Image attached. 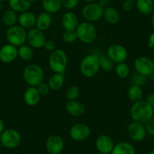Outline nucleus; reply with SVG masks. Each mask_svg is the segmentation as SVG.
<instances>
[{
  "instance_id": "obj_1",
  "label": "nucleus",
  "mask_w": 154,
  "mask_h": 154,
  "mask_svg": "<svg viewBox=\"0 0 154 154\" xmlns=\"http://www.w3.org/2000/svg\"><path fill=\"white\" fill-rule=\"evenodd\" d=\"M153 108L143 100L133 103L130 109V115L133 121L144 125L153 117Z\"/></svg>"
},
{
  "instance_id": "obj_2",
  "label": "nucleus",
  "mask_w": 154,
  "mask_h": 154,
  "mask_svg": "<svg viewBox=\"0 0 154 154\" xmlns=\"http://www.w3.org/2000/svg\"><path fill=\"white\" fill-rule=\"evenodd\" d=\"M99 56L95 54H90L81 60L79 70L81 74L86 78H91L98 72L100 69Z\"/></svg>"
},
{
  "instance_id": "obj_3",
  "label": "nucleus",
  "mask_w": 154,
  "mask_h": 154,
  "mask_svg": "<svg viewBox=\"0 0 154 154\" xmlns=\"http://www.w3.org/2000/svg\"><path fill=\"white\" fill-rule=\"evenodd\" d=\"M44 71L39 65L32 63L24 68L23 71V77L25 82L29 86L35 87L43 82Z\"/></svg>"
},
{
  "instance_id": "obj_4",
  "label": "nucleus",
  "mask_w": 154,
  "mask_h": 154,
  "mask_svg": "<svg viewBox=\"0 0 154 154\" xmlns=\"http://www.w3.org/2000/svg\"><path fill=\"white\" fill-rule=\"evenodd\" d=\"M77 38L81 42L85 44H91L95 41L97 38V29L94 23L88 21L79 23L75 29Z\"/></svg>"
},
{
  "instance_id": "obj_5",
  "label": "nucleus",
  "mask_w": 154,
  "mask_h": 154,
  "mask_svg": "<svg viewBox=\"0 0 154 154\" xmlns=\"http://www.w3.org/2000/svg\"><path fill=\"white\" fill-rule=\"evenodd\" d=\"M68 57L62 49H56L51 53L48 65L51 70L56 73H63L67 67Z\"/></svg>"
},
{
  "instance_id": "obj_6",
  "label": "nucleus",
  "mask_w": 154,
  "mask_h": 154,
  "mask_svg": "<svg viewBox=\"0 0 154 154\" xmlns=\"http://www.w3.org/2000/svg\"><path fill=\"white\" fill-rule=\"evenodd\" d=\"M26 30L20 25H14L8 27L6 32V38L8 43L17 48L24 45L26 41Z\"/></svg>"
},
{
  "instance_id": "obj_7",
  "label": "nucleus",
  "mask_w": 154,
  "mask_h": 154,
  "mask_svg": "<svg viewBox=\"0 0 154 154\" xmlns=\"http://www.w3.org/2000/svg\"><path fill=\"white\" fill-rule=\"evenodd\" d=\"M21 135L14 128H7L0 134V143L8 149H14L21 143Z\"/></svg>"
},
{
  "instance_id": "obj_8",
  "label": "nucleus",
  "mask_w": 154,
  "mask_h": 154,
  "mask_svg": "<svg viewBox=\"0 0 154 154\" xmlns=\"http://www.w3.org/2000/svg\"><path fill=\"white\" fill-rule=\"evenodd\" d=\"M103 8L97 2L88 3L82 9V15L85 21L97 22L103 18Z\"/></svg>"
},
{
  "instance_id": "obj_9",
  "label": "nucleus",
  "mask_w": 154,
  "mask_h": 154,
  "mask_svg": "<svg viewBox=\"0 0 154 154\" xmlns=\"http://www.w3.org/2000/svg\"><path fill=\"white\" fill-rule=\"evenodd\" d=\"M134 67L136 72L145 76H149L154 72L153 60L146 56H140L134 61Z\"/></svg>"
},
{
  "instance_id": "obj_10",
  "label": "nucleus",
  "mask_w": 154,
  "mask_h": 154,
  "mask_svg": "<svg viewBox=\"0 0 154 154\" xmlns=\"http://www.w3.org/2000/svg\"><path fill=\"white\" fill-rule=\"evenodd\" d=\"M47 40L45 33L37 28L33 27L29 29L26 35V41L29 45L35 49L43 48L45 41Z\"/></svg>"
},
{
  "instance_id": "obj_11",
  "label": "nucleus",
  "mask_w": 154,
  "mask_h": 154,
  "mask_svg": "<svg viewBox=\"0 0 154 154\" xmlns=\"http://www.w3.org/2000/svg\"><path fill=\"white\" fill-rule=\"evenodd\" d=\"M69 137L75 141H83L91 134L89 126L85 123L74 124L69 129Z\"/></svg>"
},
{
  "instance_id": "obj_12",
  "label": "nucleus",
  "mask_w": 154,
  "mask_h": 154,
  "mask_svg": "<svg viewBox=\"0 0 154 154\" xmlns=\"http://www.w3.org/2000/svg\"><path fill=\"white\" fill-rule=\"evenodd\" d=\"M106 55L112 60L114 63L125 62L128 57V51L123 45L119 44H112L108 48Z\"/></svg>"
},
{
  "instance_id": "obj_13",
  "label": "nucleus",
  "mask_w": 154,
  "mask_h": 154,
  "mask_svg": "<svg viewBox=\"0 0 154 154\" xmlns=\"http://www.w3.org/2000/svg\"><path fill=\"white\" fill-rule=\"evenodd\" d=\"M127 133L130 138L135 142H140L144 140L147 134L144 124L134 121L127 127Z\"/></svg>"
},
{
  "instance_id": "obj_14",
  "label": "nucleus",
  "mask_w": 154,
  "mask_h": 154,
  "mask_svg": "<svg viewBox=\"0 0 154 154\" xmlns=\"http://www.w3.org/2000/svg\"><path fill=\"white\" fill-rule=\"evenodd\" d=\"M45 149L48 154H60L64 148L63 138L57 134H51L45 141Z\"/></svg>"
},
{
  "instance_id": "obj_15",
  "label": "nucleus",
  "mask_w": 154,
  "mask_h": 154,
  "mask_svg": "<svg viewBox=\"0 0 154 154\" xmlns=\"http://www.w3.org/2000/svg\"><path fill=\"white\" fill-rule=\"evenodd\" d=\"M114 145L115 144L112 139L106 134H100L95 140V147L99 152L110 153Z\"/></svg>"
},
{
  "instance_id": "obj_16",
  "label": "nucleus",
  "mask_w": 154,
  "mask_h": 154,
  "mask_svg": "<svg viewBox=\"0 0 154 154\" xmlns=\"http://www.w3.org/2000/svg\"><path fill=\"white\" fill-rule=\"evenodd\" d=\"M17 57H18L17 48L11 44H6L0 48V60L3 63H11L14 61Z\"/></svg>"
},
{
  "instance_id": "obj_17",
  "label": "nucleus",
  "mask_w": 154,
  "mask_h": 154,
  "mask_svg": "<svg viewBox=\"0 0 154 154\" xmlns=\"http://www.w3.org/2000/svg\"><path fill=\"white\" fill-rule=\"evenodd\" d=\"M61 24L64 30L75 31L79 24V19L75 13L67 11L62 16Z\"/></svg>"
},
{
  "instance_id": "obj_18",
  "label": "nucleus",
  "mask_w": 154,
  "mask_h": 154,
  "mask_svg": "<svg viewBox=\"0 0 154 154\" xmlns=\"http://www.w3.org/2000/svg\"><path fill=\"white\" fill-rule=\"evenodd\" d=\"M17 22L19 25L25 29H30L35 26L36 16L29 11H23L19 14Z\"/></svg>"
},
{
  "instance_id": "obj_19",
  "label": "nucleus",
  "mask_w": 154,
  "mask_h": 154,
  "mask_svg": "<svg viewBox=\"0 0 154 154\" xmlns=\"http://www.w3.org/2000/svg\"><path fill=\"white\" fill-rule=\"evenodd\" d=\"M66 111L72 116L78 117L83 115L85 112V105L76 100H68L65 106Z\"/></svg>"
},
{
  "instance_id": "obj_20",
  "label": "nucleus",
  "mask_w": 154,
  "mask_h": 154,
  "mask_svg": "<svg viewBox=\"0 0 154 154\" xmlns=\"http://www.w3.org/2000/svg\"><path fill=\"white\" fill-rule=\"evenodd\" d=\"M41 95L38 93L36 87L29 86L23 94V100L26 105L33 106L38 104L40 101Z\"/></svg>"
},
{
  "instance_id": "obj_21",
  "label": "nucleus",
  "mask_w": 154,
  "mask_h": 154,
  "mask_svg": "<svg viewBox=\"0 0 154 154\" xmlns=\"http://www.w3.org/2000/svg\"><path fill=\"white\" fill-rule=\"evenodd\" d=\"M52 23V17L51 14L48 12L40 13L38 16H36V22H35V28L39 30L45 32L47 29H49Z\"/></svg>"
},
{
  "instance_id": "obj_22",
  "label": "nucleus",
  "mask_w": 154,
  "mask_h": 154,
  "mask_svg": "<svg viewBox=\"0 0 154 154\" xmlns=\"http://www.w3.org/2000/svg\"><path fill=\"white\" fill-rule=\"evenodd\" d=\"M8 2L10 8L17 13L29 11L32 4L31 0H8Z\"/></svg>"
},
{
  "instance_id": "obj_23",
  "label": "nucleus",
  "mask_w": 154,
  "mask_h": 154,
  "mask_svg": "<svg viewBox=\"0 0 154 154\" xmlns=\"http://www.w3.org/2000/svg\"><path fill=\"white\" fill-rule=\"evenodd\" d=\"M103 18L109 24L115 25L119 23L120 20V14L116 8L109 6L103 9Z\"/></svg>"
},
{
  "instance_id": "obj_24",
  "label": "nucleus",
  "mask_w": 154,
  "mask_h": 154,
  "mask_svg": "<svg viewBox=\"0 0 154 154\" xmlns=\"http://www.w3.org/2000/svg\"><path fill=\"white\" fill-rule=\"evenodd\" d=\"M110 154H136L134 146L129 142L122 141L114 145Z\"/></svg>"
},
{
  "instance_id": "obj_25",
  "label": "nucleus",
  "mask_w": 154,
  "mask_h": 154,
  "mask_svg": "<svg viewBox=\"0 0 154 154\" xmlns=\"http://www.w3.org/2000/svg\"><path fill=\"white\" fill-rule=\"evenodd\" d=\"M135 5L137 11L143 15H149L154 11L153 0H137Z\"/></svg>"
},
{
  "instance_id": "obj_26",
  "label": "nucleus",
  "mask_w": 154,
  "mask_h": 154,
  "mask_svg": "<svg viewBox=\"0 0 154 154\" xmlns=\"http://www.w3.org/2000/svg\"><path fill=\"white\" fill-rule=\"evenodd\" d=\"M42 6L44 11L49 14H55L62 7L61 0H42Z\"/></svg>"
},
{
  "instance_id": "obj_27",
  "label": "nucleus",
  "mask_w": 154,
  "mask_h": 154,
  "mask_svg": "<svg viewBox=\"0 0 154 154\" xmlns=\"http://www.w3.org/2000/svg\"><path fill=\"white\" fill-rule=\"evenodd\" d=\"M65 78L63 73H56L54 72L51 75L48 81V85L50 89L53 91H58L63 87Z\"/></svg>"
},
{
  "instance_id": "obj_28",
  "label": "nucleus",
  "mask_w": 154,
  "mask_h": 154,
  "mask_svg": "<svg viewBox=\"0 0 154 154\" xmlns=\"http://www.w3.org/2000/svg\"><path fill=\"white\" fill-rule=\"evenodd\" d=\"M143 92L142 88L139 85H131L129 87L128 91V97L130 101L132 103H135V102L140 101L143 98Z\"/></svg>"
},
{
  "instance_id": "obj_29",
  "label": "nucleus",
  "mask_w": 154,
  "mask_h": 154,
  "mask_svg": "<svg viewBox=\"0 0 154 154\" xmlns=\"http://www.w3.org/2000/svg\"><path fill=\"white\" fill-rule=\"evenodd\" d=\"M17 20H18V16H17V12L13 11L11 8L5 11L3 13V15H2V23H4V25L8 26V27H11V26L16 25Z\"/></svg>"
},
{
  "instance_id": "obj_30",
  "label": "nucleus",
  "mask_w": 154,
  "mask_h": 154,
  "mask_svg": "<svg viewBox=\"0 0 154 154\" xmlns=\"http://www.w3.org/2000/svg\"><path fill=\"white\" fill-rule=\"evenodd\" d=\"M17 51H18V57L24 61H29L32 60L34 56L33 48L29 45H21L17 48Z\"/></svg>"
},
{
  "instance_id": "obj_31",
  "label": "nucleus",
  "mask_w": 154,
  "mask_h": 154,
  "mask_svg": "<svg viewBox=\"0 0 154 154\" xmlns=\"http://www.w3.org/2000/svg\"><path fill=\"white\" fill-rule=\"evenodd\" d=\"M114 69H115L116 75H117L119 79H125V78H127L129 75V66L125 62L116 63Z\"/></svg>"
},
{
  "instance_id": "obj_32",
  "label": "nucleus",
  "mask_w": 154,
  "mask_h": 154,
  "mask_svg": "<svg viewBox=\"0 0 154 154\" xmlns=\"http://www.w3.org/2000/svg\"><path fill=\"white\" fill-rule=\"evenodd\" d=\"M100 66L104 71L110 72L114 69V63L106 54H102L99 56Z\"/></svg>"
},
{
  "instance_id": "obj_33",
  "label": "nucleus",
  "mask_w": 154,
  "mask_h": 154,
  "mask_svg": "<svg viewBox=\"0 0 154 154\" xmlns=\"http://www.w3.org/2000/svg\"><path fill=\"white\" fill-rule=\"evenodd\" d=\"M80 94V88L78 85H72L66 89V97L68 100H76Z\"/></svg>"
},
{
  "instance_id": "obj_34",
  "label": "nucleus",
  "mask_w": 154,
  "mask_h": 154,
  "mask_svg": "<svg viewBox=\"0 0 154 154\" xmlns=\"http://www.w3.org/2000/svg\"><path fill=\"white\" fill-rule=\"evenodd\" d=\"M77 39H78V38H77L75 30H64V32L62 34V40L64 42H66V43H73V42H75Z\"/></svg>"
},
{
  "instance_id": "obj_35",
  "label": "nucleus",
  "mask_w": 154,
  "mask_h": 154,
  "mask_svg": "<svg viewBox=\"0 0 154 154\" xmlns=\"http://www.w3.org/2000/svg\"><path fill=\"white\" fill-rule=\"evenodd\" d=\"M131 80H132L133 85H139L141 87L142 85H145V83L146 82V76L136 72L135 74L133 75Z\"/></svg>"
},
{
  "instance_id": "obj_36",
  "label": "nucleus",
  "mask_w": 154,
  "mask_h": 154,
  "mask_svg": "<svg viewBox=\"0 0 154 154\" xmlns=\"http://www.w3.org/2000/svg\"><path fill=\"white\" fill-rule=\"evenodd\" d=\"M36 87L37 90H38V93L40 94L41 96H46L48 95V93H49L50 91V88L49 86H48V83H46V82H42L41 83L38 84Z\"/></svg>"
},
{
  "instance_id": "obj_37",
  "label": "nucleus",
  "mask_w": 154,
  "mask_h": 154,
  "mask_svg": "<svg viewBox=\"0 0 154 154\" xmlns=\"http://www.w3.org/2000/svg\"><path fill=\"white\" fill-rule=\"evenodd\" d=\"M62 6L67 10L74 9L79 5V0H61Z\"/></svg>"
},
{
  "instance_id": "obj_38",
  "label": "nucleus",
  "mask_w": 154,
  "mask_h": 154,
  "mask_svg": "<svg viewBox=\"0 0 154 154\" xmlns=\"http://www.w3.org/2000/svg\"><path fill=\"white\" fill-rule=\"evenodd\" d=\"M145 127H146V133L149 134L152 137H154V118L152 117V119H149L146 124H145Z\"/></svg>"
},
{
  "instance_id": "obj_39",
  "label": "nucleus",
  "mask_w": 154,
  "mask_h": 154,
  "mask_svg": "<svg viewBox=\"0 0 154 154\" xmlns=\"http://www.w3.org/2000/svg\"><path fill=\"white\" fill-rule=\"evenodd\" d=\"M43 48H45V50H47V51L52 52V51H54V50H56V44L53 40H51V39H47V40L45 41Z\"/></svg>"
},
{
  "instance_id": "obj_40",
  "label": "nucleus",
  "mask_w": 154,
  "mask_h": 154,
  "mask_svg": "<svg viewBox=\"0 0 154 154\" xmlns=\"http://www.w3.org/2000/svg\"><path fill=\"white\" fill-rule=\"evenodd\" d=\"M134 7V2L131 0H125L122 3V9L125 11H131Z\"/></svg>"
},
{
  "instance_id": "obj_41",
  "label": "nucleus",
  "mask_w": 154,
  "mask_h": 154,
  "mask_svg": "<svg viewBox=\"0 0 154 154\" xmlns=\"http://www.w3.org/2000/svg\"><path fill=\"white\" fill-rule=\"evenodd\" d=\"M97 3L104 9V8H108V7L110 6L111 0H98V1H97Z\"/></svg>"
},
{
  "instance_id": "obj_42",
  "label": "nucleus",
  "mask_w": 154,
  "mask_h": 154,
  "mask_svg": "<svg viewBox=\"0 0 154 154\" xmlns=\"http://www.w3.org/2000/svg\"><path fill=\"white\" fill-rule=\"evenodd\" d=\"M145 100L154 109V93H150L148 94Z\"/></svg>"
},
{
  "instance_id": "obj_43",
  "label": "nucleus",
  "mask_w": 154,
  "mask_h": 154,
  "mask_svg": "<svg viewBox=\"0 0 154 154\" xmlns=\"http://www.w3.org/2000/svg\"><path fill=\"white\" fill-rule=\"evenodd\" d=\"M147 45L149 48H154V32H152V33L149 35Z\"/></svg>"
},
{
  "instance_id": "obj_44",
  "label": "nucleus",
  "mask_w": 154,
  "mask_h": 154,
  "mask_svg": "<svg viewBox=\"0 0 154 154\" xmlns=\"http://www.w3.org/2000/svg\"><path fill=\"white\" fill-rule=\"evenodd\" d=\"M5 130V123H4L3 120L0 118V134H2Z\"/></svg>"
},
{
  "instance_id": "obj_45",
  "label": "nucleus",
  "mask_w": 154,
  "mask_h": 154,
  "mask_svg": "<svg viewBox=\"0 0 154 154\" xmlns=\"http://www.w3.org/2000/svg\"><path fill=\"white\" fill-rule=\"evenodd\" d=\"M84 2H86L87 4L88 3H94V2H97L98 0H83Z\"/></svg>"
},
{
  "instance_id": "obj_46",
  "label": "nucleus",
  "mask_w": 154,
  "mask_h": 154,
  "mask_svg": "<svg viewBox=\"0 0 154 154\" xmlns=\"http://www.w3.org/2000/svg\"><path fill=\"white\" fill-rule=\"evenodd\" d=\"M150 21H151V24H152V27L154 28V11L152 13V15H151Z\"/></svg>"
},
{
  "instance_id": "obj_47",
  "label": "nucleus",
  "mask_w": 154,
  "mask_h": 154,
  "mask_svg": "<svg viewBox=\"0 0 154 154\" xmlns=\"http://www.w3.org/2000/svg\"><path fill=\"white\" fill-rule=\"evenodd\" d=\"M2 3H3V2H0V11H2V8H3V5H2Z\"/></svg>"
},
{
  "instance_id": "obj_48",
  "label": "nucleus",
  "mask_w": 154,
  "mask_h": 154,
  "mask_svg": "<svg viewBox=\"0 0 154 154\" xmlns=\"http://www.w3.org/2000/svg\"><path fill=\"white\" fill-rule=\"evenodd\" d=\"M147 154H154V149H152V150L149 151Z\"/></svg>"
},
{
  "instance_id": "obj_49",
  "label": "nucleus",
  "mask_w": 154,
  "mask_h": 154,
  "mask_svg": "<svg viewBox=\"0 0 154 154\" xmlns=\"http://www.w3.org/2000/svg\"><path fill=\"white\" fill-rule=\"evenodd\" d=\"M7 1H8V0H0V2H7Z\"/></svg>"
},
{
  "instance_id": "obj_50",
  "label": "nucleus",
  "mask_w": 154,
  "mask_h": 154,
  "mask_svg": "<svg viewBox=\"0 0 154 154\" xmlns=\"http://www.w3.org/2000/svg\"><path fill=\"white\" fill-rule=\"evenodd\" d=\"M31 1H32V2H38V0H31Z\"/></svg>"
},
{
  "instance_id": "obj_51",
  "label": "nucleus",
  "mask_w": 154,
  "mask_h": 154,
  "mask_svg": "<svg viewBox=\"0 0 154 154\" xmlns=\"http://www.w3.org/2000/svg\"><path fill=\"white\" fill-rule=\"evenodd\" d=\"M98 154H110V153H103V152H99Z\"/></svg>"
},
{
  "instance_id": "obj_52",
  "label": "nucleus",
  "mask_w": 154,
  "mask_h": 154,
  "mask_svg": "<svg viewBox=\"0 0 154 154\" xmlns=\"http://www.w3.org/2000/svg\"><path fill=\"white\" fill-rule=\"evenodd\" d=\"M131 1H133V2H136L137 0H131Z\"/></svg>"
},
{
  "instance_id": "obj_53",
  "label": "nucleus",
  "mask_w": 154,
  "mask_h": 154,
  "mask_svg": "<svg viewBox=\"0 0 154 154\" xmlns=\"http://www.w3.org/2000/svg\"><path fill=\"white\" fill-rule=\"evenodd\" d=\"M153 91H154V84H153Z\"/></svg>"
},
{
  "instance_id": "obj_54",
  "label": "nucleus",
  "mask_w": 154,
  "mask_h": 154,
  "mask_svg": "<svg viewBox=\"0 0 154 154\" xmlns=\"http://www.w3.org/2000/svg\"><path fill=\"white\" fill-rule=\"evenodd\" d=\"M153 63H154V61H153Z\"/></svg>"
}]
</instances>
